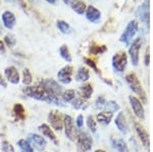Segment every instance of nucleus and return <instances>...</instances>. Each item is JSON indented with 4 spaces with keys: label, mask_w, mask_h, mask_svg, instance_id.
I'll list each match as a JSON object with an SVG mask.
<instances>
[{
    "label": "nucleus",
    "mask_w": 153,
    "mask_h": 152,
    "mask_svg": "<svg viewBox=\"0 0 153 152\" xmlns=\"http://www.w3.org/2000/svg\"><path fill=\"white\" fill-rule=\"evenodd\" d=\"M23 92L27 96L39 100V101H45L47 103L55 104L57 106H65V104H63V101L61 99H54L48 94L47 90L45 89L42 82L35 86H27L23 89Z\"/></svg>",
    "instance_id": "nucleus-1"
},
{
    "label": "nucleus",
    "mask_w": 153,
    "mask_h": 152,
    "mask_svg": "<svg viewBox=\"0 0 153 152\" xmlns=\"http://www.w3.org/2000/svg\"><path fill=\"white\" fill-rule=\"evenodd\" d=\"M126 81H127L128 85L130 86V89L139 96L140 101H141L142 103L146 104L147 103L146 92H145V90L143 89L141 83H140L138 77L136 76V73H128V75L126 76Z\"/></svg>",
    "instance_id": "nucleus-2"
},
{
    "label": "nucleus",
    "mask_w": 153,
    "mask_h": 152,
    "mask_svg": "<svg viewBox=\"0 0 153 152\" xmlns=\"http://www.w3.org/2000/svg\"><path fill=\"white\" fill-rule=\"evenodd\" d=\"M76 146L80 152H89L92 149L93 146V139L90 136V134H88L85 131H80L76 134Z\"/></svg>",
    "instance_id": "nucleus-3"
},
{
    "label": "nucleus",
    "mask_w": 153,
    "mask_h": 152,
    "mask_svg": "<svg viewBox=\"0 0 153 152\" xmlns=\"http://www.w3.org/2000/svg\"><path fill=\"white\" fill-rule=\"evenodd\" d=\"M42 83L51 97L54 99H60V96L62 94V87L56 81L52 79H46L42 81Z\"/></svg>",
    "instance_id": "nucleus-4"
},
{
    "label": "nucleus",
    "mask_w": 153,
    "mask_h": 152,
    "mask_svg": "<svg viewBox=\"0 0 153 152\" xmlns=\"http://www.w3.org/2000/svg\"><path fill=\"white\" fill-rule=\"evenodd\" d=\"M143 44V39L141 37L139 38H136L134 41H133L132 45L129 49V55L131 58V61H132V65L134 67H137L138 63H139V59H140V49H141V46Z\"/></svg>",
    "instance_id": "nucleus-5"
},
{
    "label": "nucleus",
    "mask_w": 153,
    "mask_h": 152,
    "mask_svg": "<svg viewBox=\"0 0 153 152\" xmlns=\"http://www.w3.org/2000/svg\"><path fill=\"white\" fill-rule=\"evenodd\" d=\"M63 127H65V132L66 138H68L71 141H75L76 137V124L74 119L68 114H65L63 116Z\"/></svg>",
    "instance_id": "nucleus-6"
},
{
    "label": "nucleus",
    "mask_w": 153,
    "mask_h": 152,
    "mask_svg": "<svg viewBox=\"0 0 153 152\" xmlns=\"http://www.w3.org/2000/svg\"><path fill=\"white\" fill-rule=\"evenodd\" d=\"M137 32H138V23L136 21H131L130 23L128 24L127 28L125 29L124 33L120 36V40L122 41V42H124L125 44H127V45H129Z\"/></svg>",
    "instance_id": "nucleus-7"
},
{
    "label": "nucleus",
    "mask_w": 153,
    "mask_h": 152,
    "mask_svg": "<svg viewBox=\"0 0 153 152\" xmlns=\"http://www.w3.org/2000/svg\"><path fill=\"white\" fill-rule=\"evenodd\" d=\"M127 63H128V55L124 51H120V52L113 55L112 67L118 73L124 72L126 67H127Z\"/></svg>",
    "instance_id": "nucleus-8"
},
{
    "label": "nucleus",
    "mask_w": 153,
    "mask_h": 152,
    "mask_svg": "<svg viewBox=\"0 0 153 152\" xmlns=\"http://www.w3.org/2000/svg\"><path fill=\"white\" fill-rule=\"evenodd\" d=\"M48 122L55 131H61L63 129V116L58 110H51L48 114Z\"/></svg>",
    "instance_id": "nucleus-9"
},
{
    "label": "nucleus",
    "mask_w": 153,
    "mask_h": 152,
    "mask_svg": "<svg viewBox=\"0 0 153 152\" xmlns=\"http://www.w3.org/2000/svg\"><path fill=\"white\" fill-rule=\"evenodd\" d=\"M129 100H130L131 107H132L135 116L139 119H141V121H144L145 119V109H144V106H143L142 102L140 101V99L136 96L131 95L129 97Z\"/></svg>",
    "instance_id": "nucleus-10"
},
{
    "label": "nucleus",
    "mask_w": 153,
    "mask_h": 152,
    "mask_svg": "<svg viewBox=\"0 0 153 152\" xmlns=\"http://www.w3.org/2000/svg\"><path fill=\"white\" fill-rule=\"evenodd\" d=\"M73 73H74L73 67L71 65H65L61 70H59V72L57 73V80L63 85L71 84Z\"/></svg>",
    "instance_id": "nucleus-11"
},
{
    "label": "nucleus",
    "mask_w": 153,
    "mask_h": 152,
    "mask_svg": "<svg viewBox=\"0 0 153 152\" xmlns=\"http://www.w3.org/2000/svg\"><path fill=\"white\" fill-rule=\"evenodd\" d=\"M28 141L29 143H31L33 145L32 147H35L39 151H43L45 149L46 145H47V142H46L45 139L38 134H29Z\"/></svg>",
    "instance_id": "nucleus-12"
},
{
    "label": "nucleus",
    "mask_w": 153,
    "mask_h": 152,
    "mask_svg": "<svg viewBox=\"0 0 153 152\" xmlns=\"http://www.w3.org/2000/svg\"><path fill=\"white\" fill-rule=\"evenodd\" d=\"M135 131H136V133H137L138 137H139L142 145L148 150L150 147V139H149V135H148L147 131L144 129V127L139 124V122H136L135 124Z\"/></svg>",
    "instance_id": "nucleus-13"
},
{
    "label": "nucleus",
    "mask_w": 153,
    "mask_h": 152,
    "mask_svg": "<svg viewBox=\"0 0 153 152\" xmlns=\"http://www.w3.org/2000/svg\"><path fill=\"white\" fill-rule=\"evenodd\" d=\"M114 124H115V126H117V130L122 134L126 135L129 133V126H128V122H127V119H126L124 112L118 111L117 117L114 119Z\"/></svg>",
    "instance_id": "nucleus-14"
},
{
    "label": "nucleus",
    "mask_w": 153,
    "mask_h": 152,
    "mask_svg": "<svg viewBox=\"0 0 153 152\" xmlns=\"http://www.w3.org/2000/svg\"><path fill=\"white\" fill-rule=\"evenodd\" d=\"M137 16L139 18L143 23L149 24V0H145L143 4L138 8Z\"/></svg>",
    "instance_id": "nucleus-15"
},
{
    "label": "nucleus",
    "mask_w": 153,
    "mask_h": 152,
    "mask_svg": "<svg viewBox=\"0 0 153 152\" xmlns=\"http://www.w3.org/2000/svg\"><path fill=\"white\" fill-rule=\"evenodd\" d=\"M4 75H5L6 79L8 80V82H10L11 84H19V70H16L14 67H8L4 70Z\"/></svg>",
    "instance_id": "nucleus-16"
},
{
    "label": "nucleus",
    "mask_w": 153,
    "mask_h": 152,
    "mask_svg": "<svg viewBox=\"0 0 153 152\" xmlns=\"http://www.w3.org/2000/svg\"><path fill=\"white\" fill-rule=\"evenodd\" d=\"M1 19H2V22H3L4 27H5L6 29H8V30L13 29V27L16 26V19L14 14L12 13L11 11H9V10L4 11L3 13H2Z\"/></svg>",
    "instance_id": "nucleus-17"
},
{
    "label": "nucleus",
    "mask_w": 153,
    "mask_h": 152,
    "mask_svg": "<svg viewBox=\"0 0 153 152\" xmlns=\"http://www.w3.org/2000/svg\"><path fill=\"white\" fill-rule=\"evenodd\" d=\"M112 117H113V113L103 110V111H100L96 116V122H99L102 126H108L110 124V122H111Z\"/></svg>",
    "instance_id": "nucleus-18"
},
{
    "label": "nucleus",
    "mask_w": 153,
    "mask_h": 152,
    "mask_svg": "<svg viewBox=\"0 0 153 152\" xmlns=\"http://www.w3.org/2000/svg\"><path fill=\"white\" fill-rule=\"evenodd\" d=\"M86 18H87L88 21H90L91 23H97L101 18V13L97 8L90 5V6H88L87 10H86Z\"/></svg>",
    "instance_id": "nucleus-19"
},
{
    "label": "nucleus",
    "mask_w": 153,
    "mask_h": 152,
    "mask_svg": "<svg viewBox=\"0 0 153 152\" xmlns=\"http://www.w3.org/2000/svg\"><path fill=\"white\" fill-rule=\"evenodd\" d=\"M93 86L91 84H89V83H86V84L82 85L80 87V93H81V98H83V99L87 100L89 98H91L93 94Z\"/></svg>",
    "instance_id": "nucleus-20"
},
{
    "label": "nucleus",
    "mask_w": 153,
    "mask_h": 152,
    "mask_svg": "<svg viewBox=\"0 0 153 152\" xmlns=\"http://www.w3.org/2000/svg\"><path fill=\"white\" fill-rule=\"evenodd\" d=\"M90 79V73H89V70L84 67H81L76 72V82H87V81Z\"/></svg>",
    "instance_id": "nucleus-21"
},
{
    "label": "nucleus",
    "mask_w": 153,
    "mask_h": 152,
    "mask_svg": "<svg viewBox=\"0 0 153 152\" xmlns=\"http://www.w3.org/2000/svg\"><path fill=\"white\" fill-rule=\"evenodd\" d=\"M39 130H40L41 133L43 134V136L47 137V138L50 139L51 141H54L56 143V136H55V134L53 133V131L51 130V128L48 126V125H46V124L41 125V126L39 127Z\"/></svg>",
    "instance_id": "nucleus-22"
},
{
    "label": "nucleus",
    "mask_w": 153,
    "mask_h": 152,
    "mask_svg": "<svg viewBox=\"0 0 153 152\" xmlns=\"http://www.w3.org/2000/svg\"><path fill=\"white\" fill-rule=\"evenodd\" d=\"M113 148L117 152H129V147L123 139H117L113 141Z\"/></svg>",
    "instance_id": "nucleus-23"
},
{
    "label": "nucleus",
    "mask_w": 153,
    "mask_h": 152,
    "mask_svg": "<svg viewBox=\"0 0 153 152\" xmlns=\"http://www.w3.org/2000/svg\"><path fill=\"white\" fill-rule=\"evenodd\" d=\"M103 109H104L105 111H109V112H111V113H114V112L120 111V106L117 104V102L113 101V100H109V101H106Z\"/></svg>",
    "instance_id": "nucleus-24"
},
{
    "label": "nucleus",
    "mask_w": 153,
    "mask_h": 152,
    "mask_svg": "<svg viewBox=\"0 0 153 152\" xmlns=\"http://www.w3.org/2000/svg\"><path fill=\"white\" fill-rule=\"evenodd\" d=\"M71 6V8H73V10L76 11L78 14H84L86 12V4H85V2L81 1V0L76 1L75 3H73Z\"/></svg>",
    "instance_id": "nucleus-25"
},
{
    "label": "nucleus",
    "mask_w": 153,
    "mask_h": 152,
    "mask_svg": "<svg viewBox=\"0 0 153 152\" xmlns=\"http://www.w3.org/2000/svg\"><path fill=\"white\" fill-rule=\"evenodd\" d=\"M13 113L16 114V116L18 117L19 119H26V112H25V108L24 106L21 103H16L13 106Z\"/></svg>",
    "instance_id": "nucleus-26"
},
{
    "label": "nucleus",
    "mask_w": 153,
    "mask_h": 152,
    "mask_svg": "<svg viewBox=\"0 0 153 152\" xmlns=\"http://www.w3.org/2000/svg\"><path fill=\"white\" fill-rule=\"evenodd\" d=\"M56 26H57V29L62 34H65V35H68V34L71 33V26L68 23H65V21H57V23H56Z\"/></svg>",
    "instance_id": "nucleus-27"
},
{
    "label": "nucleus",
    "mask_w": 153,
    "mask_h": 152,
    "mask_svg": "<svg viewBox=\"0 0 153 152\" xmlns=\"http://www.w3.org/2000/svg\"><path fill=\"white\" fill-rule=\"evenodd\" d=\"M61 98H62L63 102H71L76 98V91L73 89L65 90V91L62 92V94H61Z\"/></svg>",
    "instance_id": "nucleus-28"
},
{
    "label": "nucleus",
    "mask_w": 153,
    "mask_h": 152,
    "mask_svg": "<svg viewBox=\"0 0 153 152\" xmlns=\"http://www.w3.org/2000/svg\"><path fill=\"white\" fill-rule=\"evenodd\" d=\"M71 105L76 109H84L88 106V103L85 102V99H83V98H75L71 101Z\"/></svg>",
    "instance_id": "nucleus-29"
},
{
    "label": "nucleus",
    "mask_w": 153,
    "mask_h": 152,
    "mask_svg": "<svg viewBox=\"0 0 153 152\" xmlns=\"http://www.w3.org/2000/svg\"><path fill=\"white\" fill-rule=\"evenodd\" d=\"M18 146L23 150V152H33V147L29 143L28 140L21 139L19 141H18Z\"/></svg>",
    "instance_id": "nucleus-30"
},
{
    "label": "nucleus",
    "mask_w": 153,
    "mask_h": 152,
    "mask_svg": "<svg viewBox=\"0 0 153 152\" xmlns=\"http://www.w3.org/2000/svg\"><path fill=\"white\" fill-rule=\"evenodd\" d=\"M59 54H60V56L65 61H68V62H71V56L70 50H68V48L66 45H62L60 48H59Z\"/></svg>",
    "instance_id": "nucleus-31"
},
{
    "label": "nucleus",
    "mask_w": 153,
    "mask_h": 152,
    "mask_svg": "<svg viewBox=\"0 0 153 152\" xmlns=\"http://www.w3.org/2000/svg\"><path fill=\"white\" fill-rule=\"evenodd\" d=\"M33 82V77H32V73L30 72V70L28 68H25L23 72V83L24 85L30 86Z\"/></svg>",
    "instance_id": "nucleus-32"
},
{
    "label": "nucleus",
    "mask_w": 153,
    "mask_h": 152,
    "mask_svg": "<svg viewBox=\"0 0 153 152\" xmlns=\"http://www.w3.org/2000/svg\"><path fill=\"white\" fill-rule=\"evenodd\" d=\"M87 127L92 133H95L97 131V122L94 119L93 116H88L87 117Z\"/></svg>",
    "instance_id": "nucleus-33"
},
{
    "label": "nucleus",
    "mask_w": 153,
    "mask_h": 152,
    "mask_svg": "<svg viewBox=\"0 0 153 152\" xmlns=\"http://www.w3.org/2000/svg\"><path fill=\"white\" fill-rule=\"evenodd\" d=\"M106 51V47L104 45L102 46H99V45H91L90 47V53L94 55H97V54H101V53L105 52Z\"/></svg>",
    "instance_id": "nucleus-34"
},
{
    "label": "nucleus",
    "mask_w": 153,
    "mask_h": 152,
    "mask_svg": "<svg viewBox=\"0 0 153 152\" xmlns=\"http://www.w3.org/2000/svg\"><path fill=\"white\" fill-rule=\"evenodd\" d=\"M4 42H5L6 45L10 48V47H13V46L16 45V37L12 35V34H7V35H5V37H4Z\"/></svg>",
    "instance_id": "nucleus-35"
},
{
    "label": "nucleus",
    "mask_w": 153,
    "mask_h": 152,
    "mask_svg": "<svg viewBox=\"0 0 153 152\" xmlns=\"http://www.w3.org/2000/svg\"><path fill=\"white\" fill-rule=\"evenodd\" d=\"M1 150L2 152H14V147L9 142L2 141L1 143Z\"/></svg>",
    "instance_id": "nucleus-36"
},
{
    "label": "nucleus",
    "mask_w": 153,
    "mask_h": 152,
    "mask_svg": "<svg viewBox=\"0 0 153 152\" xmlns=\"http://www.w3.org/2000/svg\"><path fill=\"white\" fill-rule=\"evenodd\" d=\"M105 103H106L105 97L104 96H99L95 101V106H96V108H97V109H103Z\"/></svg>",
    "instance_id": "nucleus-37"
},
{
    "label": "nucleus",
    "mask_w": 153,
    "mask_h": 152,
    "mask_svg": "<svg viewBox=\"0 0 153 152\" xmlns=\"http://www.w3.org/2000/svg\"><path fill=\"white\" fill-rule=\"evenodd\" d=\"M84 61H85V62L87 63L89 67H92L96 73H98V68H97V67H96L95 62H94V61H93L92 59H90V58H88V57H85V58H84Z\"/></svg>",
    "instance_id": "nucleus-38"
},
{
    "label": "nucleus",
    "mask_w": 153,
    "mask_h": 152,
    "mask_svg": "<svg viewBox=\"0 0 153 152\" xmlns=\"http://www.w3.org/2000/svg\"><path fill=\"white\" fill-rule=\"evenodd\" d=\"M76 127H78V128H80V129L84 126V117H83L82 114H79L78 117H76Z\"/></svg>",
    "instance_id": "nucleus-39"
},
{
    "label": "nucleus",
    "mask_w": 153,
    "mask_h": 152,
    "mask_svg": "<svg viewBox=\"0 0 153 152\" xmlns=\"http://www.w3.org/2000/svg\"><path fill=\"white\" fill-rule=\"evenodd\" d=\"M0 86H2L3 88H6L7 87V83L6 81L4 80V78L2 77V75L0 73Z\"/></svg>",
    "instance_id": "nucleus-40"
},
{
    "label": "nucleus",
    "mask_w": 153,
    "mask_h": 152,
    "mask_svg": "<svg viewBox=\"0 0 153 152\" xmlns=\"http://www.w3.org/2000/svg\"><path fill=\"white\" fill-rule=\"evenodd\" d=\"M5 51H6V49H5V46H4V43L0 40V54H4Z\"/></svg>",
    "instance_id": "nucleus-41"
},
{
    "label": "nucleus",
    "mask_w": 153,
    "mask_h": 152,
    "mask_svg": "<svg viewBox=\"0 0 153 152\" xmlns=\"http://www.w3.org/2000/svg\"><path fill=\"white\" fill-rule=\"evenodd\" d=\"M145 65H149V48H147L146 53H145Z\"/></svg>",
    "instance_id": "nucleus-42"
},
{
    "label": "nucleus",
    "mask_w": 153,
    "mask_h": 152,
    "mask_svg": "<svg viewBox=\"0 0 153 152\" xmlns=\"http://www.w3.org/2000/svg\"><path fill=\"white\" fill-rule=\"evenodd\" d=\"M76 1H79V0H63V2H65V4H70V5H71L73 3H75Z\"/></svg>",
    "instance_id": "nucleus-43"
},
{
    "label": "nucleus",
    "mask_w": 153,
    "mask_h": 152,
    "mask_svg": "<svg viewBox=\"0 0 153 152\" xmlns=\"http://www.w3.org/2000/svg\"><path fill=\"white\" fill-rule=\"evenodd\" d=\"M46 1H47L48 3H50V4H54V3H55V0H46Z\"/></svg>",
    "instance_id": "nucleus-44"
},
{
    "label": "nucleus",
    "mask_w": 153,
    "mask_h": 152,
    "mask_svg": "<svg viewBox=\"0 0 153 152\" xmlns=\"http://www.w3.org/2000/svg\"><path fill=\"white\" fill-rule=\"evenodd\" d=\"M95 152H106V151H104V150H102V149H98V150H96Z\"/></svg>",
    "instance_id": "nucleus-45"
},
{
    "label": "nucleus",
    "mask_w": 153,
    "mask_h": 152,
    "mask_svg": "<svg viewBox=\"0 0 153 152\" xmlns=\"http://www.w3.org/2000/svg\"><path fill=\"white\" fill-rule=\"evenodd\" d=\"M6 1H8V2H13L14 0H6Z\"/></svg>",
    "instance_id": "nucleus-46"
},
{
    "label": "nucleus",
    "mask_w": 153,
    "mask_h": 152,
    "mask_svg": "<svg viewBox=\"0 0 153 152\" xmlns=\"http://www.w3.org/2000/svg\"><path fill=\"white\" fill-rule=\"evenodd\" d=\"M0 34H1V31H0Z\"/></svg>",
    "instance_id": "nucleus-47"
},
{
    "label": "nucleus",
    "mask_w": 153,
    "mask_h": 152,
    "mask_svg": "<svg viewBox=\"0 0 153 152\" xmlns=\"http://www.w3.org/2000/svg\"><path fill=\"white\" fill-rule=\"evenodd\" d=\"M93 1H95V0H93Z\"/></svg>",
    "instance_id": "nucleus-48"
}]
</instances>
